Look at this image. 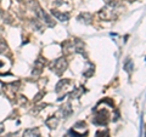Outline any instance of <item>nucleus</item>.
I'll use <instances>...</instances> for the list:
<instances>
[{
    "label": "nucleus",
    "instance_id": "aec40b11",
    "mask_svg": "<svg viewBox=\"0 0 146 137\" xmlns=\"http://www.w3.org/2000/svg\"><path fill=\"white\" fill-rule=\"evenodd\" d=\"M4 131V126L1 125V124H0V134H1V132Z\"/></svg>",
    "mask_w": 146,
    "mask_h": 137
},
{
    "label": "nucleus",
    "instance_id": "ddd939ff",
    "mask_svg": "<svg viewBox=\"0 0 146 137\" xmlns=\"http://www.w3.org/2000/svg\"><path fill=\"white\" fill-rule=\"evenodd\" d=\"M45 124H46V126H49L50 129H55V127H57V125H58V119L56 117H50L49 119L45 121Z\"/></svg>",
    "mask_w": 146,
    "mask_h": 137
},
{
    "label": "nucleus",
    "instance_id": "dca6fc26",
    "mask_svg": "<svg viewBox=\"0 0 146 137\" xmlns=\"http://www.w3.org/2000/svg\"><path fill=\"white\" fill-rule=\"evenodd\" d=\"M6 51H7V44L3 39H0V53H4Z\"/></svg>",
    "mask_w": 146,
    "mask_h": 137
},
{
    "label": "nucleus",
    "instance_id": "f8f14e48",
    "mask_svg": "<svg viewBox=\"0 0 146 137\" xmlns=\"http://www.w3.org/2000/svg\"><path fill=\"white\" fill-rule=\"evenodd\" d=\"M60 113L62 114L65 118H67V117H70L71 114H72V108H71V104L70 103H66L65 106H62L61 108H60Z\"/></svg>",
    "mask_w": 146,
    "mask_h": 137
},
{
    "label": "nucleus",
    "instance_id": "0eeeda50",
    "mask_svg": "<svg viewBox=\"0 0 146 137\" xmlns=\"http://www.w3.org/2000/svg\"><path fill=\"white\" fill-rule=\"evenodd\" d=\"M51 15L56 18V20L58 21H61V22H67L68 20H70V15L66 12H60V11H57V10H52L51 11Z\"/></svg>",
    "mask_w": 146,
    "mask_h": 137
},
{
    "label": "nucleus",
    "instance_id": "b1692460",
    "mask_svg": "<svg viewBox=\"0 0 146 137\" xmlns=\"http://www.w3.org/2000/svg\"><path fill=\"white\" fill-rule=\"evenodd\" d=\"M66 137H71V135H67V136H66Z\"/></svg>",
    "mask_w": 146,
    "mask_h": 137
},
{
    "label": "nucleus",
    "instance_id": "f3484780",
    "mask_svg": "<svg viewBox=\"0 0 146 137\" xmlns=\"http://www.w3.org/2000/svg\"><path fill=\"white\" fill-rule=\"evenodd\" d=\"M124 68H125L127 72H131V70H133V62H131L130 60H128L125 62V65H124Z\"/></svg>",
    "mask_w": 146,
    "mask_h": 137
},
{
    "label": "nucleus",
    "instance_id": "a211bd4d",
    "mask_svg": "<svg viewBox=\"0 0 146 137\" xmlns=\"http://www.w3.org/2000/svg\"><path fill=\"white\" fill-rule=\"evenodd\" d=\"M76 129H79V127H85V123H83V121H78L76 124Z\"/></svg>",
    "mask_w": 146,
    "mask_h": 137
},
{
    "label": "nucleus",
    "instance_id": "423d86ee",
    "mask_svg": "<svg viewBox=\"0 0 146 137\" xmlns=\"http://www.w3.org/2000/svg\"><path fill=\"white\" fill-rule=\"evenodd\" d=\"M44 66H45V61L43 60L42 57H39L38 60L34 62V67H33V70H32V74L33 75H39L40 73L43 72Z\"/></svg>",
    "mask_w": 146,
    "mask_h": 137
},
{
    "label": "nucleus",
    "instance_id": "4be33fe9",
    "mask_svg": "<svg viewBox=\"0 0 146 137\" xmlns=\"http://www.w3.org/2000/svg\"><path fill=\"white\" fill-rule=\"evenodd\" d=\"M3 66V62H0V67H1Z\"/></svg>",
    "mask_w": 146,
    "mask_h": 137
},
{
    "label": "nucleus",
    "instance_id": "f03ea898",
    "mask_svg": "<svg viewBox=\"0 0 146 137\" xmlns=\"http://www.w3.org/2000/svg\"><path fill=\"white\" fill-rule=\"evenodd\" d=\"M34 11H35V15H36V17H38V20H40L42 22H44V23L46 24V26H49V27H55V22L51 20V17H50L48 13L45 12L36 3H35V9H34Z\"/></svg>",
    "mask_w": 146,
    "mask_h": 137
},
{
    "label": "nucleus",
    "instance_id": "412c9836",
    "mask_svg": "<svg viewBox=\"0 0 146 137\" xmlns=\"http://www.w3.org/2000/svg\"><path fill=\"white\" fill-rule=\"evenodd\" d=\"M12 136H13V134H12V135H9V136H7V137H12Z\"/></svg>",
    "mask_w": 146,
    "mask_h": 137
},
{
    "label": "nucleus",
    "instance_id": "4468645a",
    "mask_svg": "<svg viewBox=\"0 0 146 137\" xmlns=\"http://www.w3.org/2000/svg\"><path fill=\"white\" fill-rule=\"evenodd\" d=\"M121 4H122V0H107L106 6L112 7V9H117L121 6Z\"/></svg>",
    "mask_w": 146,
    "mask_h": 137
},
{
    "label": "nucleus",
    "instance_id": "20e7f679",
    "mask_svg": "<svg viewBox=\"0 0 146 137\" xmlns=\"http://www.w3.org/2000/svg\"><path fill=\"white\" fill-rule=\"evenodd\" d=\"M94 124L96 125H106L108 121V114L106 111H101L96 114V117H94Z\"/></svg>",
    "mask_w": 146,
    "mask_h": 137
},
{
    "label": "nucleus",
    "instance_id": "9d476101",
    "mask_svg": "<svg viewBox=\"0 0 146 137\" xmlns=\"http://www.w3.org/2000/svg\"><path fill=\"white\" fill-rule=\"evenodd\" d=\"M22 137H40V131L39 129H27L23 132V136Z\"/></svg>",
    "mask_w": 146,
    "mask_h": 137
},
{
    "label": "nucleus",
    "instance_id": "1a4fd4ad",
    "mask_svg": "<svg viewBox=\"0 0 146 137\" xmlns=\"http://www.w3.org/2000/svg\"><path fill=\"white\" fill-rule=\"evenodd\" d=\"M73 47H74V51L78 52V53H83L85 51V45L84 43L79 39H76L74 40V44H73Z\"/></svg>",
    "mask_w": 146,
    "mask_h": 137
},
{
    "label": "nucleus",
    "instance_id": "39448f33",
    "mask_svg": "<svg viewBox=\"0 0 146 137\" xmlns=\"http://www.w3.org/2000/svg\"><path fill=\"white\" fill-rule=\"evenodd\" d=\"M72 84V81L70 79H61L58 83L56 84V89H55V91H56L57 94H61V92H65V91L67 90V88Z\"/></svg>",
    "mask_w": 146,
    "mask_h": 137
},
{
    "label": "nucleus",
    "instance_id": "7ed1b4c3",
    "mask_svg": "<svg viewBox=\"0 0 146 137\" xmlns=\"http://www.w3.org/2000/svg\"><path fill=\"white\" fill-rule=\"evenodd\" d=\"M113 12H115V9L108 7V6H105L102 10L100 11L99 15L105 21H111V20H113V18H116V15Z\"/></svg>",
    "mask_w": 146,
    "mask_h": 137
},
{
    "label": "nucleus",
    "instance_id": "9b49d317",
    "mask_svg": "<svg viewBox=\"0 0 146 137\" xmlns=\"http://www.w3.org/2000/svg\"><path fill=\"white\" fill-rule=\"evenodd\" d=\"M84 89H83V86H79V88H76V89H73V91L70 94V97L71 98H79L82 95L84 94Z\"/></svg>",
    "mask_w": 146,
    "mask_h": 137
},
{
    "label": "nucleus",
    "instance_id": "6e6552de",
    "mask_svg": "<svg viewBox=\"0 0 146 137\" xmlns=\"http://www.w3.org/2000/svg\"><path fill=\"white\" fill-rule=\"evenodd\" d=\"M78 21L80 23H84V24H90L93 22V15L89 12H83L78 16Z\"/></svg>",
    "mask_w": 146,
    "mask_h": 137
},
{
    "label": "nucleus",
    "instance_id": "f257e3e1",
    "mask_svg": "<svg viewBox=\"0 0 146 137\" xmlns=\"http://www.w3.org/2000/svg\"><path fill=\"white\" fill-rule=\"evenodd\" d=\"M67 67H68V63L65 57L57 58V60H55L51 63V70H54L55 74H57V75H62L65 73V70L67 69Z\"/></svg>",
    "mask_w": 146,
    "mask_h": 137
},
{
    "label": "nucleus",
    "instance_id": "393cba45",
    "mask_svg": "<svg viewBox=\"0 0 146 137\" xmlns=\"http://www.w3.org/2000/svg\"><path fill=\"white\" fill-rule=\"evenodd\" d=\"M17 1H21V0H17Z\"/></svg>",
    "mask_w": 146,
    "mask_h": 137
},
{
    "label": "nucleus",
    "instance_id": "2eb2a0df",
    "mask_svg": "<svg viewBox=\"0 0 146 137\" xmlns=\"http://www.w3.org/2000/svg\"><path fill=\"white\" fill-rule=\"evenodd\" d=\"M94 74V66L93 65H88V70H85V72H83V75L84 76H86V78H90L91 75Z\"/></svg>",
    "mask_w": 146,
    "mask_h": 137
},
{
    "label": "nucleus",
    "instance_id": "6ab92c4d",
    "mask_svg": "<svg viewBox=\"0 0 146 137\" xmlns=\"http://www.w3.org/2000/svg\"><path fill=\"white\" fill-rule=\"evenodd\" d=\"M106 132H102V131H98L96 132V137H106Z\"/></svg>",
    "mask_w": 146,
    "mask_h": 137
},
{
    "label": "nucleus",
    "instance_id": "5701e85b",
    "mask_svg": "<svg viewBox=\"0 0 146 137\" xmlns=\"http://www.w3.org/2000/svg\"><path fill=\"white\" fill-rule=\"evenodd\" d=\"M128 1H135V0H128Z\"/></svg>",
    "mask_w": 146,
    "mask_h": 137
}]
</instances>
